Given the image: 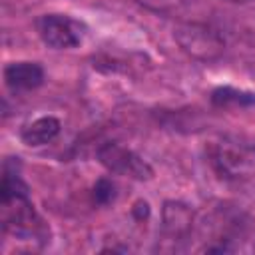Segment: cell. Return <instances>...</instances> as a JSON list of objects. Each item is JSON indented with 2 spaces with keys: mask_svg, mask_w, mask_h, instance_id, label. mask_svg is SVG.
Here are the masks:
<instances>
[{
  "mask_svg": "<svg viewBox=\"0 0 255 255\" xmlns=\"http://www.w3.org/2000/svg\"><path fill=\"white\" fill-rule=\"evenodd\" d=\"M100 159L114 173L133 175V177H139V179L149 175V167L141 157H137L133 151L124 149L116 143H106L100 149Z\"/></svg>",
  "mask_w": 255,
  "mask_h": 255,
  "instance_id": "obj_5",
  "label": "cell"
},
{
  "mask_svg": "<svg viewBox=\"0 0 255 255\" xmlns=\"http://www.w3.org/2000/svg\"><path fill=\"white\" fill-rule=\"evenodd\" d=\"M4 82L14 94L30 92L44 82V70L34 62H14L4 68Z\"/></svg>",
  "mask_w": 255,
  "mask_h": 255,
  "instance_id": "obj_6",
  "label": "cell"
},
{
  "mask_svg": "<svg viewBox=\"0 0 255 255\" xmlns=\"http://www.w3.org/2000/svg\"><path fill=\"white\" fill-rule=\"evenodd\" d=\"M2 211L4 229L20 239H42L46 237V227L28 197V187L18 173L4 169L2 177Z\"/></svg>",
  "mask_w": 255,
  "mask_h": 255,
  "instance_id": "obj_1",
  "label": "cell"
},
{
  "mask_svg": "<svg viewBox=\"0 0 255 255\" xmlns=\"http://www.w3.org/2000/svg\"><path fill=\"white\" fill-rule=\"evenodd\" d=\"M229 2H247V0H229Z\"/></svg>",
  "mask_w": 255,
  "mask_h": 255,
  "instance_id": "obj_11",
  "label": "cell"
},
{
  "mask_svg": "<svg viewBox=\"0 0 255 255\" xmlns=\"http://www.w3.org/2000/svg\"><path fill=\"white\" fill-rule=\"evenodd\" d=\"M213 163L221 175L239 179V177H245L255 167V155L243 145L221 143L213 155Z\"/></svg>",
  "mask_w": 255,
  "mask_h": 255,
  "instance_id": "obj_4",
  "label": "cell"
},
{
  "mask_svg": "<svg viewBox=\"0 0 255 255\" xmlns=\"http://www.w3.org/2000/svg\"><path fill=\"white\" fill-rule=\"evenodd\" d=\"M213 102L217 106H229V104H255V94L239 92L233 88H219L213 92Z\"/></svg>",
  "mask_w": 255,
  "mask_h": 255,
  "instance_id": "obj_8",
  "label": "cell"
},
{
  "mask_svg": "<svg viewBox=\"0 0 255 255\" xmlns=\"http://www.w3.org/2000/svg\"><path fill=\"white\" fill-rule=\"evenodd\" d=\"M114 195H116V187H114V183L110 179H100L96 183V187H94V199L98 203H110L114 199Z\"/></svg>",
  "mask_w": 255,
  "mask_h": 255,
  "instance_id": "obj_9",
  "label": "cell"
},
{
  "mask_svg": "<svg viewBox=\"0 0 255 255\" xmlns=\"http://www.w3.org/2000/svg\"><path fill=\"white\" fill-rule=\"evenodd\" d=\"M60 120H56L54 116H42L30 124H26L20 131V137L26 145L38 147L44 143H50L58 133H60Z\"/></svg>",
  "mask_w": 255,
  "mask_h": 255,
  "instance_id": "obj_7",
  "label": "cell"
},
{
  "mask_svg": "<svg viewBox=\"0 0 255 255\" xmlns=\"http://www.w3.org/2000/svg\"><path fill=\"white\" fill-rule=\"evenodd\" d=\"M141 4H145V6H149V8H153V10H161V12H165L167 8H175L177 6V2L179 0H139Z\"/></svg>",
  "mask_w": 255,
  "mask_h": 255,
  "instance_id": "obj_10",
  "label": "cell"
},
{
  "mask_svg": "<svg viewBox=\"0 0 255 255\" xmlns=\"http://www.w3.org/2000/svg\"><path fill=\"white\" fill-rule=\"evenodd\" d=\"M175 38L185 52H189L191 56L201 58V60L215 58L223 50V40L219 38V34L207 26H201V24L181 26L175 32Z\"/></svg>",
  "mask_w": 255,
  "mask_h": 255,
  "instance_id": "obj_3",
  "label": "cell"
},
{
  "mask_svg": "<svg viewBox=\"0 0 255 255\" xmlns=\"http://www.w3.org/2000/svg\"><path fill=\"white\" fill-rule=\"evenodd\" d=\"M36 30L42 42L56 50L76 48L84 38V26L70 16L44 14L36 20Z\"/></svg>",
  "mask_w": 255,
  "mask_h": 255,
  "instance_id": "obj_2",
  "label": "cell"
}]
</instances>
